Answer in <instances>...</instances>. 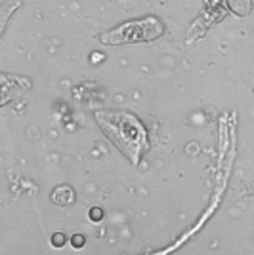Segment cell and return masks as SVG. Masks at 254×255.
Returning a JSON list of instances; mask_svg holds the SVG:
<instances>
[{
  "mask_svg": "<svg viewBox=\"0 0 254 255\" xmlns=\"http://www.w3.org/2000/svg\"><path fill=\"white\" fill-rule=\"evenodd\" d=\"M96 118L101 124L103 133L134 164H138L141 158V153L147 147L145 130L140 120L128 112H98Z\"/></svg>",
  "mask_w": 254,
  "mask_h": 255,
  "instance_id": "cell-1",
  "label": "cell"
},
{
  "mask_svg": "<svg viewBox=\"0 0 254 255\" xmlns=\"http://www.w3.org/2000/svg\"><path fill=\"white\" fill-rule=\"evenodd\" d=\"M84 244V238L82 236H74L73 238V246H82Z\"/></svg>",
  "mask_w": 254,
  "mask_h": 255,
  "instance_id": "cell-3",
  "label": "cell"
},
{
  "mask_svg": "<svg viewBox=\"0 0 254 255\" xmlns=\"http://www.w3.org/2000/svg\"><path fill=\"white\" fill-rule=\"evenodd\" d=\"M90 215H94V217H96V221H99V217H101V212H99V209H94V212H92Z\"/></svg>",
  "mask_w": 254,
  "mask_h": 255,
  "instance_id": "cell-5",
  "label": "cell"
},
{
  "mask_svg": "<svg viewBox=\"0 0 254 255\" xmlns=\"http://www.w3.org/2000/svg\"><path fill=\"white\" fill-rule=\"evenodd\" d=\"M63 242H65V238H63V236H55V238H54V244H55V246L63 244Z\"/></svg>",
  "mask_w": 254,
  "mask_h": 255,
  "instance_id": "cell-4",
  "label": "cell"
},
{
  "mask_svg": "<svg viewBox=\"0 0 254 255\" xmlns=\"http://www.w3.org/2000/svg\"><path fill=\"white\" fill-rule=\"evenodd\" d=\"M115 33H121L122 36L117 42H132V40H151L157 38L162 33V25L157 19H143V21H132L124 25L122 29H118Z\"/></svg>",
  "mask_w": 254,
  "mask_h": 255,
  "instance_id": "cell-2",
  "label": "cell"
}]
</instances>
